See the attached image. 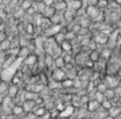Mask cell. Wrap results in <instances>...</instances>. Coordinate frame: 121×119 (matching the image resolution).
Listing matches in <instances>:
<instances>
[{"instance_id":"1","label":"cell","mask_w":121,"mask_h":119,"mask_svg":"<svg viewBox=\"0 0 121 119\" xmlns=\"http://www.w3.org/2000/svg\"><path fill=\"white\" fill-rule=\"evenodd\" d=\"M103 82L106 85L108 88H112L114 90L115 87L119 86V78L117 76H114V75H106L104 78V80H103Z\"/></svg>"},{"instance_id":"10","label":"cell","mask_w":121,"mask_h":119,"mask_svg":"<svg viewBox=\"0 0 121 119\" xmlns=\"http://www.w3.org/2000/svg\"><path fill=\"white\" fill-rule=\"evenodd\" d=\"M60 48H61L62 53H71L72 52V43L69 41H64L60 44Z\"/></svg>"},{"instance_id":"29","label":"cell","mask_w":121,"mask_h":119,"mask_svg":"<svg viewBox=\"0 0 121 119\" xmlns=\"http://www.w3.org/2000/svg\"><path fill=\"white\" fill-rule=\"evenodd\" d=\"M104 119H114V118H111V117H110V115H106V117H105V118H104Z\"/></svg>"},{"instance_id":"21","label":"cell","mask_w":121,"mask_h":119,"mask_svg":"<svg viewBox=\"0 0 121 119\" xmlns=\"http://www.w3.org/2000/svg\"><path fill=\"white\" fill-rule=\"evenodd\" d=\"M61 87L62 88H70V87H73V80L71 79H66L61 82Z\"/></svg>"},{"instance_id":"26","label":"cell","mask_w":121,"mask_h":119,"mask_svg":"<svg viewBox=\"0 0 121 119\" xmlns=\"http://www.w3.org/2000/svg\"><path fill=\"white\" fill-rule=\"evenodd\" d=\"M6 39V33L4 31H0V42H3Z\"/></svg>"},{"instance_id":"12","label":"cell","mask_w":121,"mask_h":119,"mask_svg":"<svg viewBox=\"0 0 121 119\" xmlns=\"http://www.w3.org/2000/svg\"><path fill=\"white\" fill-rule=\"evenodd\" d=\"M30 54H32L31 53V50L28 49L27 47H22V48H20V52H18V59H21V60H23V59H26Z\"/></svg>"},{"instance_id":"19","label":"cell","mask_w":121,"mask_h":119,"mask_svg":"<svg viewBox=\"0 0 121 119\" xmlns=\"http://www.w3.org/2000/svg\"><path fill=\"white\" fill-rule=\"evenodd\" d=\"M25 32H26L27 34H33V33H35V27H34V25L31 23V22L26 23V25H25Z\"/></svg>"},{"instance_id":"14","label":"cell","mask_w":121,"mask_h":119,"mask_svg":"<svg viewBox=\"0 0 121 119\" xmlns=\"http://www.w3.org/2000/svg\"><path fill=\"white\" fill-rule=\"evenodd\" d=\"M32 113L35 115V118H37V117H40V118H42V117L47 113V108L43 107V106H42V107H35V108L33 109Z\"/></svg>"},{"instance_id":"16","label":"cell","mask_w":121,"mask_h":119,"mask_svg":"<svg viewBox=\"0 0 121 119\" xmlns=\"http://www.w3.org/2000/svg\"><path fill=\"white\" fill-rule=\"evenodd\" d=\"M103 95H104V98L105 100H109V101H112L114 97H116L115 91H114L112 88H106V91H105Z\"/></svg>"},{"instance_id":"8","label":"cell","mask_w":121,"mask_h":119,"mask_svg":"<svg viewBox=\"0 0 121 119\" xmlns=\"http://www.w3.org/2000/svg\"><path fill=\"white\" fill-rule=\"evenodd\" d=\"M25 112L21 104H13L12 108H11V115H15V117H20V115H23Z\"/></svg>"},{"instance_id":"9","label":"cell","mask_w":121,"mask_h":119,"mask_svg":"<svg viewBox=\"0 0 121 119\" xmlns=\"http://www.w3.org/2000/svg\"><path fill=\"white\" fill-rule=\"evenodd\" d=\"M88 59H89L91 61H93L94 64H97V63L100 60V52L97 50V49L91 50V52H89V57H88Z\"/></svg>"},{"instance_id":"5","label":"cell","mask_w":121,"mask_h":119,"mask_svg":"<svg viewBox=\"0 0 121 119\" xmlns=\"http://www.w3.org/2000/svg\"><path fill=\"white\" fill-rule=\"evenodd\" d=\"M86 108H87V110L89 112V113H94L97 109L100 108V103H98L95 100H89V102L87 103Z\"/></svg>"},{"instance_id":"17","label":"cell","mask_w":121,"mask_h":119,"mask_svg":"<svg viewBox=\"0 0 121 119\" xmlns=\"http://www.w3.org/2000/svg\"><path fill=\"white\" fill-rule=\"evenodd\" d=\"M94 114H95V119H104L106 115H108V112L104 110V109L100 107L99 109H97V110L94 112Z\"/></svg>"},{"instance_id":"27","label":"cell","mask_w":121,"mask_h":119,"mask_svg":"<svg viewBox=\"0 0 121 119\" xmlns=\"http://www.w3.org/2000/svg\"><path fill=\"white\" fill-rule=\"evenodd\" d=\"M25 119H35V115L33 113H28V114H26V118Z\"/></svg>"},{"instance_id":"24","label":"cell","mask_w":121,"mask_h":119,"mask_svg":"<svg viewBox=\"0 0 121 119\" xmlns=\"http://www.w3.org/2000/svg\"><path fill=\"white\" fill-rule=\"evenodd\" d=\"M25 15H26V12L22 9H20V8H17V10L15 11V17H22Z\"/></svg>"},{"instance_id":"6","label":"cell","mask_w":121,"mask_h":119,"mask_svg":"<svg viewBox=\"0 0 121 119\" xmlns=\"http://www.w3.org/2000/svg\"><path fill=\"white\" fill-rule=\"evenodd\" d=\"M17 93H18V87H17L16 85L9 83V88H8V92H6V96L13 100V98H16Z\"/></svg>"},{"instance_id":"7","label":"cell","mask_w":121,"mask_h":119,"mask_svg":"<svg viewBox=\"0 0 121 119\" xmlns=\"http://www.w3.org/2000/svg\"><path fill=\"white\" fill-rule=\"evenodd\" d=\"M53 8L55 9L56 12H64L66 9H67V4L64 1V0H59V1H55Z\"/></svg>"},{"instance_id":"23","label":"cell","mask_w":121,"mask_h":119,"mask_svg":"<svg viewBox=\"0 0 121 119\" xmlns=\"http://www.w3.org/2000/svg\"><path fill=\"white\" fill-rule=\"evenodd\" d=\"M94 100L98 102V103H102L105 98H104V95L102 92H98V91H95V93H94Z\"/></svg>"},{"instance_id":"33","label":"cell","mask_w":121,"mask_h":119,"mask_svg":"<svg viewBox=\"0 0 121 119\" xmlns=\"http://www.w3.org/2000/svg\"><path fill=\"white\" fill-rule=\"evenodd\" d=\"M120 48H121V46H120Z\"/></svg>"},{"instance_id":"30","label":"cell","mask_w":121,"mask_h":119,"mask_svg":"<svg viewBox=\"0 0 121 119\" xmlns=\"http://www.w3.org/2000/svg\"><path fill=\"white\" fill-rule=\"evenodd\" d=\"M33 1H34V3H42L43 0H33Z\"/></svg>"},{"instance_id":"22","label":"cell","mask_w":121,"mask_h":119,"mask_svg":"<svg viewBox=\"0 0 121 119\" xmlns=\"http://www.w3.org/2000/svg\"><path fill=\"white\" fill-rule=\"evenodd\" d=\"M49 88H52V90H56V88H62L61 87V82H56L54 80H50L49 81Z\"/></svg>"},{"instance_id":"25","label":"cell","mask_w":121,"mask_h":119,"mask_svg":"<svg viewBox=\"0 0 121 119\" xmlns=\"http://www.w3.org/2000/svg\"><path fill=\"white\" fill-rule=\"evenodd\" d=\"M42 3H43L45 6H53L54 3H55V0H43Z\"/></svg>"},{"instance_id":"28","label":"cell","mask_w":121,"mask_h":119,"mask_svg":"<svg viewBox=\"0 0 121 119\" xmlns=\"http://www.w3.org/2000/svg\"><path fill=\"white\" fill-rule=\"evenodd\" d=\"M114 3H116L117 5H121V0H114Z\"/></svg>"},{"instance_id":"31","label":"cell","mask_w":121,"mask_h":119,"mask_svg":"<svg viewBox=\"0 0 121 119\" xmlns=\"http://www.w3.org/2000/svg\"><path fill=\"white\" fill-rule=\"evenodd\" d=\"M3 3H4V0H0V6L3 5Z\"/></svg>"},{"instance_id":"20","label":"cell","mask_w":121,"mask_h":119,"mask_svg":"<svg viewBox=\"0 0 121 119\" xmlns=\"http://www.w3.org/2000/svg\"><path fill=\"white\" fill-rule=\"evenodd\" d=\"M112 106H114L112 101H109V100H104V101L100 103V107H102L104 110H106V112H108V110H109Z\"/></svg>"},{"instance_id":"32","label":"cell","mask_w":121,"mask_h":119,"mask_svg":"<svg viewBox=\"0 0 121 119\" xmlns=\"http://www.w3.org/2000/svg\"><path fill=\"white\" fill-rule=\"evenodd\" d=\"M1 81H3V80H1V79H0V82H1Z\"/></svg>"},{"instance_id":"2","label":"cell","mask_w":121,"mask_h":119,"mask_svg":"<svg viewBox=\"0 0 121 119\" xmlns=\"http://www.w3.org/2000/svg\"><path fill=\"white\" fill-rule=\"evenodd\" d=\"M66 74L64 70L61 69H54L53 70V75H52V80L56 81V82H62L64 80H66Z\"/></svg>"},{"instance_id":"15","label":"cell","mask_w":121,"mask_h":119,"mask_svg":"<svg viewBox=\"0 0 121 119\" xmlns=\"http://www.w3.org/2000/svg\"><path fill=\"white\" fill-rule=\"evenodd\" d=\"M32 4H33L32 0H22L18 8H20V9H22V10L26 12V11H27L28 9H30V8H32Z\"/></svg>"},{"instance_id":"3","label":"cell","mask_w":121,"mask_h":119,"mask_svg":"<svg viewBox=\"0 0 121 119\" xmlns=\"http://www.w3.org/2000/svg\"><path fill=\"white\" fill-rule=\"evenodd\" d=\"M21 106H22L23 112H25L26 114H28V113H32L33 109H34L35 107H37V106H35V102H34V101H28V100L23 101Z\"/></svg>"},{"instance_id":"4","label":"cell","mask_w":121,"mask_h":119,"mask_svg":"<svg viewBox=\"0 0 121 119\" xmlns=\"http://www.w3.org/2000/svg\"><path fill=\"white\" fill-rule=\"evenodd\" d=\"M37 60H38L37 55L35 54H30L26 59H23V65H26L28 68H32L34 65H37Z\"/></svg>"},{"instance_id":"13","label":"cell","mask_w":121,"mask_h":119,"mask_svg":"<svg viewBox=\"0 0 121 119\" xmlns=\"http://www.w3.org/2000/svg\"><path fill=\"white\" fill-rule=\"evenodd\" d=\"M11 48V41L10 39H8L6 38L5 41H3V42H0V52H4V53H6L9 49Z\"/></svg>"},{"instance_id":"11","label":"cell","mask_w":121,"mask_h":119,"mask_svg":"<svg viewBox=\"0 0 121 119\" xmlns=\"http://www.w3.org/2000/svg\"><path fill=\"white\" fill-rule=\"evenodd\" d=\"M65 66H66V64H65V61H64L62 57H59V58L54 59V65H53L54 69H61V70H64Z\"/></svg>"},{"instance_id":"18","label":"cell","mask_w":121,"mask_h":119,"mask_svg":"<svg viewBox=\"0 0 121 119\" xmlns=\"http://www.w3.org/2000/svg\"><path fill=\"white\" fill-rule=\"evenodd\" d=\"M8 88H9V82L6 81L0 82V96H5L6 92H8Z\"/></svg>"}]
</instances>
